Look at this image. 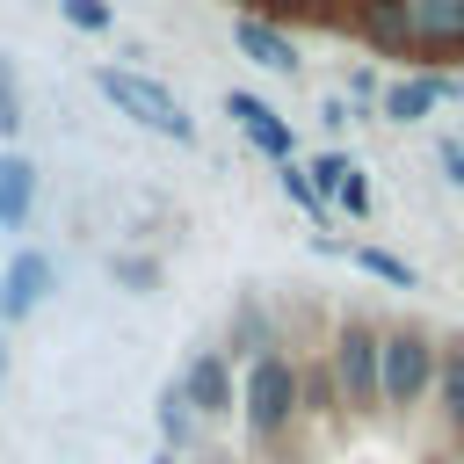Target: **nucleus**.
Masks as SVG:
<instances>
[{"mask_svg": "<svg viewBox=\"0 0 464 464\" xmlns=\"http://www.w3.org/2000/svg\"><path fill=\"white\" fill-rule=\"evenodd\" d=\"M239 420L254 442H283L304 413H297V355L290 348H268L239 370Z\"/></svg>", "mask_w": 464, "mask_h": 464, "instance_id": "f257e3e1", "label": "nucleus"}, {"mask_svg": "<svg viewBox=\"0 0 464 464\" xmlns=\"http://www.w3.org/2000/svg\"><path fill=\"white\" fill-rule=\"evenodd\" d=\"M94 94H102L116 116H130L138 130H152V138H167V145H196V116H188L152 72H138V65H102V72H94Z\"/></svg>", "mask_w": 464, "mask_h": 464, "instance_id": "f03ea898", "label": "nucleus"}, {"mask_svg": "<svg viewBox=\"0 0 464 464\" xmlns=\"http://www.w3.org/2000/svg\"><path fill=\"white\" fill-rule=\"evenodd\" d=\"M428 392H435V341L420 326H384L377 334V399L392 413H406Z\"/></svg>", "mask_w": 464, "mask_h": 464, "instance_id": "7ed1b4c3", "label": "nucleus"}, {"mask_svg": "<svg viewBox=\"0 0 464 464\" xmlns=\"http://www.w3.org/2000/svg\"><path fill=\"white\" fill-rule=\"evenodd\" d=\"M326 377L341 413H377V326L370 319H341L326 341Z\"/></svg>", "mask_w": 464, "mask_h": 464, "instance_id": "20e7f679", "label": "nucleus"}, {"mask_svg": "<svg viewBox=\"0 0 464 464\" xmlns=\"http://www.w3.org/2000/svg\"><path fill=\"white\" fill-rule=\"evenodd\" d=\"M174 392L188 399V413H196V420H225V413H239V370H232V355H225V348H196Z\"/></svg>", "mask_w": 464, "mask_h": 464, "instance_id": "39448f33", "label": "nucleus"}, {"mask_svg": "<svg viewBox=\"0 0 464 464\" xmlns=\"http://www.w3.org/2000/svg\"><path fill=\"white\" fill-rule=\"evenodd\" d=\"M457 94H464V72H413V80H392L377 94V109H384V123H428Z\"/></svg>", "mask_w": 464, "mask_h": 464, "instance_id": "423d86ee", "label": "nucleus"}, {"mask_svg": "<svg viewBox=\"0 0 464 464\" xmlns=\"http://www.w3.org/2000/svg\"><path fill=\"white\" fill-rule=\"evenodd\" d=\"M341 14H348V29H355L377 58H413V22H406V0H348Z\"/></svg>", "mask_w": 464, "mask_h": 464, "instance_id": "0eeeda50", "label": "nucleus"}, {"mask_svg": "<svg viewBox=\"0 0 464 464\" xmlns=\"http://www.w3.org/2000/svg\"><path fill=\"white\" fill-rule=\"evenodd\" d=\"M225 116L239 123V138H246L261 160H276V167H283V160H297V138H290V123H283V116H276L261 94H225Z\"/></svg>", "mask_w": 464, "mask_h": 464, "instance_id": "6e6552de", "label": "nucleus"}, {"mask_svg": "<svg viewBox=\"0 0 464 464\" xmlns=\"http://www.w3.org/2000/svg\"><path fill=\"white\" fill-rule=\"evenodd\" d=\"M44 297H51V254L44 246H22L0 268V319H29Z\"/></svg>", "mask_w": 464, "mask_h": 464, "instance_id": "1a4fd4ad", "label": "nucleus"}, {"mask_svg": "<svg viewBox=\"0 0 464 464\" xmlns=\"http://www.w3.org/2000/svg\"><path fill=\"white\" fill-rule=\"evenodd\" d=\"M413 51H464V0H406Z\"/></svg>", "mask_w": 464, "mask_h": 464, "instance_id": "9d476101", "label": "nucleus"}, {"mask_svg": "<svg viewBox=\"0 0 464 464\" xmlns=\"http://www.w3.org/2000/svg\"><path fill=\"white\" fill-rule=\"evenodd\" d=\"M232 44H239V58H254L261 72H297V44H290L276 22H261V14H239V22H232Z\"/></svg>", "mask_w": 464, "mask_h": 464, "instance_id": "9b49d317", "label": "nucleus"}, {"mask_svg": "<svg viewBox=\"0 0 464 464\" xmlns=\"http://www.w3.org/2000/svg\"><path fill=\"white\" fill-rule=\"evenodd\" d=\"M36 210V160L29 152H0V225L22 232Z\"/></svg>", "mask_w": 464, "mask_h": 464, "instance_id": "f8f14e48", "label": "nucleus"}, {"mask_svg": "<svg viewBox=\"0 0 464 464\" xmlns=\"http://www.w3.org/2000/svg\"><path fill=\"white\" fill-rule=\"evenodd\" d=\"M435 413H442L450 428H464V341H450V348L435 355Z\"/></svg>", "mask_w": 464, "mask_h": 464, "instance_id": "ddd939ff", "label": "nucleus"}, {"mask_svg": "<svg viewBox=\"0 0 464 464\" xmlns=\"http://www.w3.org/2000/svg\"><path fill=\"white\" fill-rule=\"evenodd\" d=\"M268 348H283V341H276V319L246 297V304L232 312V348H225V355H246V362H254V355H268Z\"/></svg>", "mask_w": 464, "mask_h": 464, "instance_id": "4468645a", "label": "nucleus"}, {"mask_svg": "<svg viewBox=\"0 0 464 464\" xmlns=\"http://www.w3.org/2000/svg\"><path fill=\"white\" fill-rule=\"evenodd\" d=\"M348 261H355L362 276L392 283V290H413V283H420V276H413V261H399V254H384V246H348Z\"/></svg>", "mask_w": 464, "mask_h": 464, "instance_id": "2eb2a0df", "label": "nucleus"}, {"mask_svg": "<svg viewBox=\"0 0 464 464\" xmlns=\"http://www.w3.org/2000/svg\"><path fill=\"white\" fill-rule=\"evenodd\" d=\"M341 399H334V377H326V362H297V413H334Z\"/></svg>", "mask_w": 464, "mask_h": 464, "instance_id": "dca6fc26", "label": "nucleus"}, {"mask_svg": "<svg viewBox=\"0 0 464 464\" xmlns=\"http://www.w3.org/2000/svg\"><path fill=\"white\" fill-rule=\"evenodd\" d=\"M276 181H283V196H290V203H297V210L326 232V203H319V188L304 181V167H297V160H283V167H276Z\"/></svg>", "mask_w": 464, "mask_h": 464, "instance_id": "f3484780", "label": "nucleus"}, {"mask_svg": "<svg viewBox=\"0 0 464 464\" xmlns=\"http://www.w3.org/2000/svg\"><path fill=\"white\" fill-rule=\"evenodd\" d=\"M348 174H355V160H348V152H319V160H312V167H304V181H312V188H319V203H334V196H341V181H348Z\"/></svg>", "mask_w": 464, "mask_h": 464, "instance_id": "a211bd4d", "label": "nucleus"}, {"mask_svg": "<svg viewBox=\"0 0 464 464\" xmlns=\"http://www.w3.org/2000/svg\"><path fill=\"white\" fill-rule=\"evenodd\" d=\"M160 428H167V442H188V435H196V413H188V399H181L174 384L160 392Z\"/></svg>", "mask_w": 464, "mask_h": 464, "instance_id": "6ab92c4d", "label": "nucleus"}, {"mask_svg": "<svg viewBox=\"0 0 464 464\" xmlns=\"http://www.w3.org/2000/svg\"><path fill=\"white\" fill-rule=\"evenodd\" d=\"M58 14L72 22V29H87V36H102L116 14H109V0H58Z\"/></svg>", "mask_w": 464, "mask_h": 464, "instance_id": "aec40b11", "label": "nucleus"}, {"mask_svg": "<svg viewBox=\"0 0 464 464\" xmlns=\"http://www.w3.org/2000/svg\"><path fill=\"white\" fill-rule=\"evenodd\" d=\"M334 203H341L348 218H370V210H377V196H370V181H362V167H355V174L341 181V196H334Z\"/></svg>", "mask_w": 464, "mask_h": 464, "instance_id": "412c9836", "label": "nucleus"}, {"mask_svg": "<svg viewBox=\"0 0 464 464\" xmlns=\"http://www.w3.org/2000/svg\"><path fill=\"white\" fill-rule=\"evenodd\" d=\"M276 7H290V14H304V22H334L348 0H276Z\"/></svg>", "mask_w": 464, "mask_h": 464, "instance_id": "4be33fe9", "label": "nucleus"}, {"mask_svg": "<svg viewBox=\"0 0 464 464\" xmlns=\"http://www.w3.org/2000/svg\"><path fill=\"white\" fill-rule=\"evenodd\" d=\"M0 130H14V65L0 58Z\"/></svg>", "mask_w": 464, "mask_h": 464, "instance_id": "5701e85b", "label": "nucleus"}, {"mask_svg": "<svg viewBox=\"0 0 464 464\" xmlns=\"http://www.w3.org/2000/svg\"><path fill=\"white\" fill-rule=\"evenodd\" d=\"M442 174H450V188H464V145H442Z\"/></svg>", "mask_w": 464, "mask_h": 464, "instance_id": "b1692460", "label": "nucleus"}, {"mask_svg": "<svg viewBox=\"0 0 464 464\" xmlns=\"http://www.w3.org/2000/svg\"><path fill=\"white\" fill-rule=\"evenodd\" d=\"M268 464H304V457H290V450H283V457H268Z\"/></svg>", "mask_w": 464, "mask_h": 464, "instance_id": "393cba45", "label": "nucleus"}]
</instances>
